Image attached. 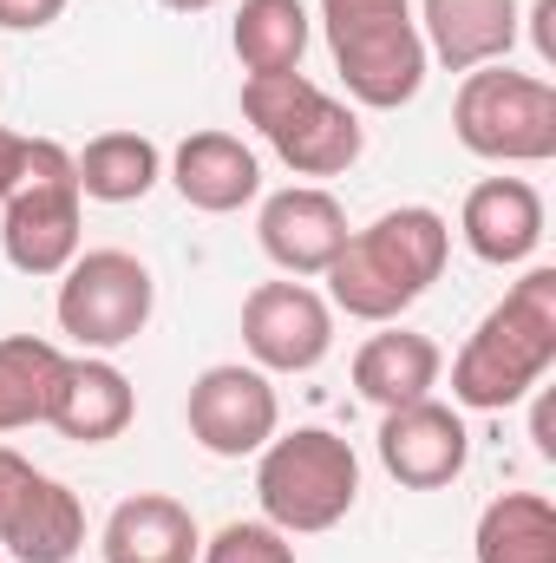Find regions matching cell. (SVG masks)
Returning a JSON list of instances; mask_svg holds the SVG:
<instances>
[{
	"mask_svg": "<svg viewBox=\"0 0 556 563\" xmlns=\"http://www.w3.org/2000/svg\"><path fill=\"white\" fill-rule=\"evenodd\" d=\"M445 256H452V223L425 203H400L367 230H354L347 250L327 263V308L387 328L445 276Z\"/></svg>",
	"mask_w": 556,
	"mask_h": 563,
	"instance_id": "obj_1",
	"label": "cell"
},
{
	"mask_svg": "<svg viewBox=\"0 0 556 563\" xmlns=\"http://www.w3.org/2000/svg\"><path fill=\"white\" fill-rule=\"evenodd\" d=\"M556 367V269H531L471 328L452 361V400L465 413H504Z\"/></svg>",
	"mask_w": 556,
	"mask_h": 563,
	"instance_id": "obj_2",
	"label": "cell"
},
{
	"mask_svg": "<svg viewBox=\"0 0 556 563\" xmlns=\"http://www.w3.org/2000/svg\"><path fill=\"white\" fill-rule=\"evenodd\" d=\"M256 505L281 538H314L334 531L360 505V459L341 432L327 426H294L263 445L256 465Z\"/></svg>",
	"mask_w": 556,
	"mask_h": 563,
	"instance_id": "obj_3",
	"label": "cell"
},
{
	"mask_svg": "<svg viewBox=\"0 0 556 563\" xmlns=\"http://www.w3.org/2000/svg\"><path fill=\"white\" fill-rule=\"evenodd\" d=\"M243 119L269 139L294 177H341L360 157V112L321 92L308 73H276V79H243Z\"/></svg>",
	"mask_w": 556,
	"mask_h": 563,
	"instance_id": "obj_4",
	"label": "cell"
},
{
	"mask_svg": "<svg viewBox=\"0 0 556 563\" xmlns=\"http://www.w3.org/2000/svg\"><path fill=\"white\" fill-rule=\"evenodd\" d=\"M452 132L485 164H551L556 157V86L537 73L478 66L458 79Z\"/></svg>",
	"mask_w": 556,
	"mask_h": 563,
	"instance_id": "obj_5",
	"label": "cell"
},
{
	"mask_svg": "<svg viewBox=\"0 0 556 563\" xmlns=\"http://www.w3.org/2000/svg\"><path fill=\"white\" fill-rule=\"evenodd\" d=\"M79 170L73 151L59 139L26 144V177L7 197L0 217V250L20 276H66V263L79 256Z\"/></svg>",
	"mask_w": 556,
	"mask_h": 563,
	"instance_id": "obj_6",
	"label": "cell"
},
{
	"mask_svg": "<svg viewBox=\"0 0 556 563\" xmlns=\"http://www.w3.org/2000/svg\"><path fill=\"white\" fill-rule=\"evenodd\" d=\"M157 308V282L132 250H79L59 276V334H73L86 354H112L138 341Z\"/></svg>",
	"mask_w": 556,
	"mask_h": 563,
	"instance_id": "obj_7",
	"label": "cell"
},
{
	"mask_svg": "<svg viewBox=\"0 0 556 563\" xmlns=\"http://www.w3.org/2000/svg\"><path fill=\"white\" fill-rule=\"evenodd\" d=\"M327 46H334V73H341L347 99L354 106H374V112L413 106L419 86H425V66H432L413 13L360 20V26H327Z\"/></svg>",
	"mask_w": 556,
	"mask_h": 563,
	"instance_id": "obj_8",
	"label": "cell"
},
{
	"mask_svg": "<svg viewBox=\"0 0 556 563\" xmlns=\"http://www.w3.org/2000/svg\"><path fill=\"white\" fill-rule=\"evenodd\" d=\"M190 439L210 452V459H249L276 439L281 426V400L269 387L263 367H243V361H223V367H203L190 380Z\"/></svg>",
	"mask_w": 556,
	"mask_h": 563,
	"instance_id": "obj_9",
	"label": "cell"
},
{
	"mask_svg": "<svg viewBox=\"0 0 556 563\" xmlns=\"http://www.w3.org/2000/svg\"><path fill=\"white\" fill-rule=\"evenodd\" d=\"M243 347L263 374H314L334 354V308L308 282H256L243 301Z\"/></svg>",
	"mask_w": 556,
	"mask_h": 563,
	"instance_id": "obj_10",
	"label": "cell"
},
{
	"mask_svg": "<svg viewBox=\"0 0 556 563\" xmlns=\"http://www.w3.org/2000/svg\"><path fill=\"white\" fill-rule=\"evenodd\" d=\"M256 236H263V256L301 282V276H327V263L347 250L354 230H347V210H341L334 190H321V184H288V190H276V197L263 203Z\"/></svg>",
	"mask_w": 556,
	"mask_h": 563,
	"instance_id": "obj_11",
	"label": "cell"
},
{
	"mask_svg": "<svg viewBox=\"0 0 556 563\" xmlns=\"http://www.w3.org/2000/svg\"><path fill=\"white\" fill-rule=\"evenodd\" d=\"M471 459V432L458 420V407L445 400H413V407H393L380 420V465L407 485V492H438L465 472Z\"/></svg>",
	"mask_w": 556,
	"mask_h": 563,
	"instance_id": "obj_12",
	"label": "cell"
},
{
	"mask_svg": "<svg viewBox=\"0 0 556 563\" xmlns=\"http://www.w3.org/2000/svg\"><path fill=\"white\" fill-rule=\"evenodd\" d=\"M458 236L491 269L531 263L537 243H544V197H537V184H524V177H485V184H471V197L458 210Z\"/></svg>",
	"mask_w": 556,
	"mask_h": 563,
	"instance_id": "obj_13",
	"label": "cell"
},
{
	"mask_svg": "<svg viewBox=\"0 0 556 563\" xmlns=\"http://www.w3.org/2000/svg\"><path fill=\"white\" fill-rule=\"evenodd\" d=\"M524 33L518 0H419V40L425 59L452 66V73H478L498 66Z\"/></svg>",
	"mask_w": 556,
	"mask_h": 563,
	"instance_id": "obj_14",
	"label": "cell"
},
{
	"mask_svg": "<svg viewBox=\"0 0 556 563\" xmlns=\"http://www.w3.org/2000/svg\"><path fill=\"white\" fill-rule=\"evenodd\" d=\"M170 184H177V197L190 210L230 217V210L256 203L263 164H256V151L236 139V132H190V139L177 144V157H170Z\"/></svg>",
	"mask_w": 556,
	"mask_h": 563,
	"instance_id": "obj_15",
	"label": "cell"
},
{
	"mask_svg": "<svg viewBox=\"0 0 556 563\" xmlns=\"http://www.w3.org/2000/svg\"><path fill=\"white\" fill-rule=\"evenodd\" d=\"M132 420H138L132 380L105 354H79V361L66 354V374H59V394H53L46 426L66 432V439H79V445H105V439H119Z\"/></svg>",
	"mask_w": 556,
	"mask_h": 563,
	"instance_id": "obj_16",
	"label": "cell"
},
{
	"mask_svg": "<svg viewBox=\"0 0 556 563\" xmlns=\"http://www.w3.org/2000/svg\"><path fill=\"white\" fill-rule=\"evenodd\" d=\"M438 374H445L438 341H432V334H413V328H393V321H387L380 334H367L360 354H354V387H360V400H374L380 413L425 400V394L438 387Z\"/></svg>",
	"mask_w": 556,
	"mask_h": 563,
	"instance_id": "obj_17",
	"label": "cell"
},
{
	"mask_svg": "<svg viewBox=\"0 0 556 563\" xmlns=\"http://www.w3.org/2000/svg\"><path fill=\"white\" fill-rule=\"evenodd\" d=\"M99 551H105V563H197L203 531H197L190 505H177L170 492H138L105 518Z\"/></svg>",
	"mask_w": 556,
	"mask_h": 563,
	"instance_id": "obj_18",
	"label": "cell"
},
{
	"mask_svg": "<svg viewBox=\"0 0 556 563\" xmlns=\"http://www.w3.org/2000/svg\"><path fill=\"white\" fill-rule=\"evenodd\" d=\"M0 544L13 551V563H73L86 551V505H79V492L40 472Z\"/></svg>",
	"mask_w": 556,
	"mask_h": 563,
	"instance_id": "obj_19",
	"label": "cell"
},
{
	"mask_svg": "<svg viewBox=\"0 0 556 563\" xmlns=\"http://www.w3.org/2000/svg\"><path fill=\"white\" fill-rule=\"evenodd\" d=\"M308 33H314V20H308L301 0H243L236 26H230V46H236L249 79H276V73H301Z\"/></svg>",
	"mask_w": 556,
	"mask_h": 563,
	"instance_id": "obj_20",
	"label": "cell"
},
{
	"mask_svg": "<svg viewBox=\"0 0 556 563\" xmlns=\"http://www.w3.org/2000/svg\"><path fill=\"white\" fill-rule=\"evenodd\" d=\"M66 354L40 334H0V432L46 426L53 394H59Z\"/></svg>",
	"mask_w": 556,
	"mask_h": 563,
	"instance_id": "obj_21",
	"label": "cell"
},
{
	"mask_svg": "<svg viewBox=\"0 0 556 563\" xmlns=\"http://www.w3.org/2000/svg\"><path fill=\"white\" fill-rule=\"evenodd\" d=\"M73 170H79V197H92V203H138L164 177V151L144 132H99L73 157Z\"/></svg>",
	"mask_w": 556,
	"mask_h": 563,
	"instance_id": "obj_22",
	"label": "cell"
},
{
	"mask_svg": "<svg viewBox=\"0 0 556 563\" xmlns=\"http://www.w3.org/2000/svg\"><path fill=\"white\" fill-rule=\"evenodd\" d=\"M478 563H556V511L544 492H504L478 518Z\"/></svg>",
	"mask_w": 556,
	"mask_h": 563,
	"instance_id": "obj_23",
	"label": "cell"
},
{
	"mask_svg": "<svg viewBox=\"0 0 556 563\" xmlns=\"http://www.w3.org/2000/svg\"><path fill=\"white\" fill-rule=\"evenodd\" d=\"M197 563H294V544L281 538L269 518H236V525H223Z\"/></svg>",
	"mask_w": 556,
	"mask_h": 563,
	"instance_id": "obj_24",
	"label": "cell"
},
{
	"mask_svg": "<svg viewBox=\"0 0 556 563\" xmlns=\"http://www.w3.org/2000/svg\"><path fill=\"white\" fill-rule=\"evenodd\" d=\"M413 13V0H321V26H360V20H393Z\"/></svg>",
	"mask_w": 556,
	"mask_h": 563,
	"instance_id": "obj_25",
	"label": "cell"
},
{
	"mask_svg": "<svg viewBox=\"0 0 556 563\" xmlns=\"http://www.w3.org/2000/svg\"><path fill=\"white\" fill-rule=\"evenodd\" d=\"M33 478H40V472H33L20 452L0 445V538H7V525H13V511H20V498L33 492Z\"/></svg>",
	"mask_w": 556,
	"mask_h": 563,
	"instance_id": "obj_26",
	"label": "cell"
},
{
	"mask_svg": "<svg viewBox=\"0 0 556 563\" xmlns=\"http://www.w3.org/2000/svg\"><path fill=\"white\" fill-rule=\"evenodd\" d=\"M59 13H66V0H0V26H13V33H40Z\"/></svg>",
	"mask_w": 556,
	"mask_h": 563,
	"instance_id": "obj_27",
	"label": "cell"
},
{
	"mask_svg": "<svg viewBox=\"0 0 556 563\" xmlns=\"http://www.w3.org/2000/svg\"><path fill=\"white\" fill-rule=\"evenodd\" d=\"M26 144H33V139H20V132H7V125H0V203H7V197H13V184L26 177Z\"/></svg>",
	"mask_w": 556,
	"mask_h": 563,
	"instance_id": "obj_28",
	"label": "cell"
},
{
	"mask_svg": "<svg viewBox=\"0 0 556 563\" xmlns=\"http://www.w3.org/2000/svg\"><path fill=\"white\" fill-rule=\"evenodd\" d=\"M531 432H537V452H544V459H556V413H551V400H544V407H537V426H531Z\"/></svg>",
	"mask_w": 556,
	"mask_h": 563,
	"instance_id": "obj_29",
	"label": "cell"
},
{
	"mask_svg": "<svg viewBox=\"0 0 556 563\" xmlns=\"http://www.w3.org/2000/svg\"><path fill=\"white\" fill-rule=\"evenodd\" d=\"M164 7H170V13H210L216 0H164Z\"/></svg>",
	"mask_w": 556,
	"mask_h": 563,
	"instance_id": "obj_30",
	"label": "cell"
}]
</instances>
